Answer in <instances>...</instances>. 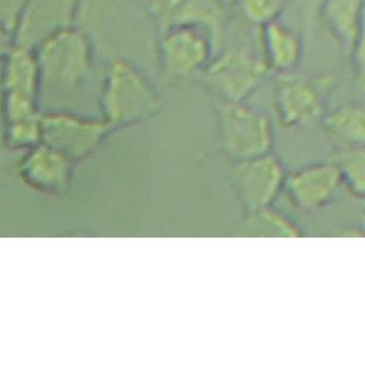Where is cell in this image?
Returning a JSON list of instances; mask_svg holds the SVG:
<instances>
[{
  "label": "cell",
  "instance_id": "cell-1",
  "mask_svg": "<svg viewBox=\"0 0 365 365\" xmlns=\"http://www.w3.org/2000/svg\"><path fill=\"white\" fill-rule=\"evenodd\" d=\"M162 106L161 95L140 68L123 58L110 61L102 85L100 110L114 131L149 120Z\"/></svg>",
  "mask_w": 365,
  "mask_h": 365
},
{
  "label": "cell",
  "instance_id": "cell-2",
  "mask_svg": "<svg viewBox=\"0 0 365 365\" xmlns=\"http://www.w3.org/2000/svg\"><path fill=\"white\" fill-rule=\"evenodd\" d=\"M34 50L41 88L43 87L46 91L72 93L91 76L93 65L91 38L76 25L54 31Z\"/></svg>",
  "mask_w": 365,
  "mask_h": 365
},
{
  "label": "cell",
  "instance_id": "cell-3",
  "mask_svg": "<svg viewBox=\"0 0 365 365\" xmlns=\"http://www.w3.org/2000/svg\"><path fill=\"white\" fill-rule=\"evenodd\" d=\"M213 106L222 153L236 162L271 153L274 128L267 113L247 101H213Z\"/></svg>",
  "mask_w": 365,
  "mask_h": 365
},
{
  "label": "cell",
  "instance_id": "cell-4",
  "mask_svg": "<svg viewBox=\"0 0 365 365\" xmlns=\"http://www.w3.org/2000/svg\"><path fill=\"white\" fill-rule=\"evenodd\" d=\"M269 70L262 55L232 46L213 55L200 76L215 102H245L260 88Z\"/></svg>",
  "mask_w": 365,
  "mask_h": 365
},
{
  "label": "cell",
  "instance_id": "cell-5",
  "mask_svg": "<svg viewBox=\"0 0 365 365\" xmlns=\"http://www.w3.org/2000/svg\"><path fill=\"white\" fill-rule=\"evenodd\" d=\"M42 144L52 147L78 164L93 155L114 130L100 117L50 110L41 113Z\"/></svg>",
  "mask_w": 365,
  "mask_h": 365
},
{
  "label": "cell",
  "instance_id": "cell-6",
  "mask_svg": "<svg viewBox=\"0 0 365 365\" xmlns=\"http://www.w3.org/2000/svg\"><path fill=\"white\" fill-rule=\"evenodd\" d=\"M217 46L210 34L200 27H173L160 31L157 41L160 71L170 81L200 76Z\"/></svg>",
  "mask_w": 365,
  "mask_h": 365
},
{
  "label": "cell",
  "instance_id": "cell-7",
  "mask_svg": "<svg viewBox=\"0 0 365 365\" xmlns=\"http://www.w3.org/2000/svg\"><path fill=\"white\" fill-rule=\"evenodd\" d=\"M327 80L297 73L275 74L273 106L283 127L294 129L322 120L324 113Z\"/></svg>",
  "mask_w": 365,
  "mask_h": 365
},
{
  "label": "cell",
  "instance_id": "cell-8",
  "mask_svg": "<svg viewBox=\"0 0 365 365\" xmlns=\"http://www.w3.org/2000/svg\"><path fill=\"white\" fill-rule=\"evenodd\" d=\"M285 180L283 164L271 153L237 162L232 173V187L247 211L270 207Z\"/></svg>",
  "mask_w": 365,
  "mask_h": 365
},
{
  "label": "cell",
  "instance_id": "cell-9",
  "mask_svg": "<svg viewBox=\"0 0 365 365\" xmlns=\"http://www.w3.org/2000/svg\"><path fill=\"white\" fill-rule=\"evenodd\" d=\"M76 165L69 158L41 143L23 153L18 173L21 181L33 191L61 196L71 189Z\"/></svg>",
  "mask_w": 365,
  "mask_h": 365
},
{
  "label": "cell",
  "instance_id": "cell-10",
  "mask_svg": "<svg viewBox=\"0 0 365 365\" xmlns=\"http://www.w3.org/2000/svg\"><path fill=\"white\" fill-rule=\"evenodd\" d=\"M149 16L158 33L173 27L195 26L210 34L220 43L227 10L215 0H148Z\"/></svg>",
  "mask_w": 365,
  "mask_h": 365
},
{
  "label": "cell",
  "instance_id": "cell-11",
  "mask_svg": "<svg viewBox=\"0 0 365 365\" xmlns=\"http://www.w3.org/2000/svg\"><path fill=\"white\" fill-rule=\"evenodd\" d=\"M82 0H29L14 33V43L35 48L54 31L76 23Z\"/></svg>",
  "mask_w": 365,
  "mask_h": 365
},
{
  "label": "cell",
  "instance_id": "cell-12",
  "mask_svg": "<svg viewBox=\"0 0 365 365\" xmlns=\"http://www.w3.org/2000/svg\"><path fill=\"white\" fill-rule=\"evenodd\" d=\"M343 180L333 163H315L286 177L285 187L290 200L302 211L326 206L336 196Z\"/></svg>",
  "mask_w": 365,
  "mask_h": 365
},
{
  "label": "cell",
  "instance_id": "cell-13",
  "mask_svg": "<svg viewBox=\"0 0 365 365\" xmlns=\"http://www.w3.org/2000/svg\"><path fill=\"white\" fill-rule=\"evenodd\" d=\"M262 57L269 72L275 74L296 71L304 53L301 36L279 19L259 27Z\"/></svg>",
  "mask_w": 365,
  "mask_h": 365
},
{
  "label": "cell",
  "instance_id": "cell-14",
  "mask_svg": "<svg viewBox=\"0 0 365 365\" xmlns=\"http://www.w3.org/2000/svg\"><path fill=\"white\" fill-rule=\"evenodd\" d=\"M365 0H324L318 16L333 39L349 53L364 36Z\"/></svg>",
  "mask_w": 365,
  "mask_h": 365
},
{
  "label": "cell",
  "instance_id": "cell-15",
  "mask_svg": "<svg viewBox=\"0 0 365 365\" xmlns=\"http://www.w3.org/2000/svg\"><path fill=\"white\" fill-rule=\"evenodd\" d=\"M1 65V93L38 98L41 91V78L34 48L14 43Z\"/></svg>",
  "mask_w": 365,
  "mask_h": 365
},
{
  "label": "cell",
  "instance_id": "cell-16",
  "mask_svg": "<svg viewBox=\"0 0 365 365\" xmlns=\"http://www.w3.org/2000/svg\"><path fill=\"white\" fill-rule=\"evenodd\" d=\"M324 130L343 146L363 147L365 140V110L362 104H344L324 113Z\"/></svg>",
  "mask_w": 365,
  "mask_h": 365
},
{
  "label": "cell",
  "instance_id": "cell-17",
  "mask_svg": "<svg viewBox=\"0 0 365 365\" xmlns=\"http://www.w3.org/2000/svg\"><path fill=\"white\" fill-rule=\"evenodd\" d=\"M245 228L252 236L299 237L300 228L283 213L270 207L249 211Z\"/></svg>",
  "mask_w": 365,
  "mask_h": 365
},
{
  "label": "cell",
  "instance_id": "cell-18",
  "mask_svg": "<svg viewBox=\"0 0 365 365\" xmlns=\"http://www.w3.org/2000/svg\"><path fill=\"white\" fill-rule=\"evenodd\" d=\"M343 183L362 197L365 187V155L363 147L343 146L334 160Z\"/></svg>",
  "mask_w": 365,
  "mask_h": 365
},
{
  "label": "cell",
  "instance_id": "cell-19",
  "mask_svg": "<svg viewBox=\"0 0 365 365\" xmlns=\"http://www.w3.org/2000/svg\"><path fill=\"white\" fill-rule=\"evenodd\" d=\"M40 116L4 125L3 143L5 148L12 153H23L41 144Z\"/></svg>",
  "mask_w": 365,
  "mask_h": 365
},
{
  "label": "cell",
  "instance_id": "cell-20",
  "mask_svg": "<svg viewBox=\"0 0 365 365\" xmlns=\"http://www.w3.org/2000/svg\"><path fill=\"white\" fill-rule=\"evenodd\" d=\"M234 6L247 23L260 27L281 16L285 0H235Z\"/></svg>",
  "mask_w": 365,
  "mask_h": 365
},
{
  "label": "cell",
  "instance_id": "cell-21",
  "mask_svg": "<svg viewBox=\"0 0 365 365\" xmlns=\"http://www.w3.org/2000/svg\"><path fill=\"white\" fill-rule=\"evenodd\" d=\"M29 0H0V24L14 36Z\"/></svg>",
  "mask_w": 365,
  "mask_h": 365
},
{
  "label": "cell",
  "instance_id": "cell-22",
  "mask_svg": "<svg viewBox=\"0 0 365 365\" xmlns=\"http://www.w3.org/2000/svg\"><path fill=\"white\" fill-rule=\"evenodd\" d=\"M350 63H351L352 71L354 78L359 86L363 88L364 86L365 63H364V36L360 38L352 46L348 53Z\"/></svg>",
  "mask_w": 365,
  "mask_h": 365
},
{
  "label": "cell",
  "instance_id": "cell-23",
  "mask_svg": "<svg viewBox=\"0 0 365 365\" xmlns=\"http://www.w3.org/2000/svg\"><path fill=\"white\" fill-rule=\"evenodd\" d=\"M14 44V36L0 24V63Z\"/></svg>",
  "mask_w": 365,
  "mask_h": 365
},
{
  "label": "cell",
  "instance_id": "cell-24",
  "mask_svg": "<svg viewBox=\"0 0 365 365\" xmlns=\"http://www.w3.org/2000/svg\"><path fill=\"white\" fill-rule=\"evenodd\" d=\"M324 0H296L300 7L301 11L304 14L307 19L313 18L314 16H318L320 6Z\"/></svg>",
  "mask_w": 365,
  "mask_h": 365
},
{
  "label": "cell",
  "instance_id": "cell-25",
  "mask_svg": "<svg viewBox=\"0 0 365 365\" xmlns=\"http://www.w3.org/2000/svg\"><path fill=\"white\" fill-rule=\"evenodd\" d=\"M215 1L225 9L234 7L235 0H215Z\"/></svg>",
  "mask_w": 365,
  "mask_h": 365
},
{
  "label": "cell",
  "instance_id": "cell-26",
  "mask_svg": "<svg viewBox=\"0 0 365 365\" xmlns=\"http://www.w3.org/2000/svg\"><path fill=\"white\" fill-rule=\"evenodd\" d=\"M4 185H5V183H4V181L0 179V190L4 187Z\"/></svg>",
  "mask_w": 365,
  "mask_h": 365
}]
</instances>
